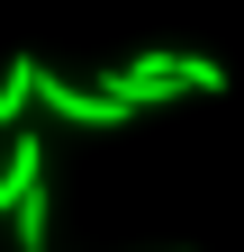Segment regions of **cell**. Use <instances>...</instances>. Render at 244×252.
Listing matches in <instances>:
<instances>
[{
	"mask_svg": "<svg viewBox=\"0 0 244 252\" xmlns=\"http://www.w3.org/2000/svg\"><path fill=\"white\" fill-rule=\"evenodd\" d=\"M37 108L64 117V126H127V117H136L109 81H64L54 63H37Z\"/></svg>",
	"mask_w": 244,
	"mask_h": 252,
	"instance_id": "7a4b0ae2",
	"label": "cell"
},
{
	"mask_svg": "<svg viewBox=\"0 0 244 252\" xmlns=\"http://www.w3.org/2000/svg\"><path fill=\"white\" fill-rule=\"evenodd\" d=\"M100 81H109L118 99L145 117V108H172V99H217V90H226V63H217V54H172V45H145V54H127V63H109Z\"/></svg>",
	"mask_w": 244,
	"mask_h": 252,
	"instance_id": "6da1fadb",
	"label": "cell"
},
{
	"mask_svg": "<svg viewBox=\"0 0 244 252\" xmlns=\"http://www.w3.org/2000/svg\"><path fill=\"white\" fill-rule=\"evenodd\" d=\"M9 225H18V252H45V225H54V198H45V180L27 189V198L9 207Z\"/></svg>",
	"mask_w": 244,
	"mask_h": 252,
	"instance_id": "277c9868",
	"label": "cell"
},
{
	"mask_svg": "<svg viewBox=\"0 0 244 252\" xmlns=\"http://www.w3.org/2000/svg\"><path fill=\"white\" fill-rule=\"evenodd\" d=\"M27 108H37V54H18L9 72H0V135H9Z\"/></svg>",
	"mask_w": 244,
	"mask_h": 252,
	"instance_id": "3957f363",
	"label": "cell"
}]
</instances>
